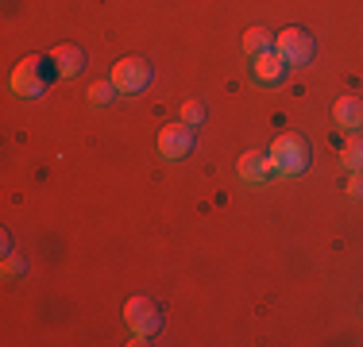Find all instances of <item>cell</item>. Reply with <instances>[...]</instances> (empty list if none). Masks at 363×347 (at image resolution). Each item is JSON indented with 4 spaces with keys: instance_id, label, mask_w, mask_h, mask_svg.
<instances>
[{
    "instance_id": "14",
    "label": "cell",
    "mask_w": 363,
    "mask_h": 347,
    "mask_svg": "<svg viewBox=\"0 0 363 347\" xmlns=\"http://www.w3.org/2000/svg\"><path fill=\"white\" fill-rule=\"evenodd\" d=\"M116 93H120V89H116L112 81H97V85L89 89V101H93V104H108L112 97H116Z\"/></svg>"
},
{
    "instance_id": "10",
    "label": "cell",
    "mask_w": 363,
    "mask_h": 347,
    "mask_svg": "<svg viewBox=\"0 0 363 347\" xmlns=\"http://www.w3.org/2000/svg\"><path fill=\"white\" fill-rule=\"evenodd\" d=\"M236 174H240L244 181H252V186L267 181V178H271V170H267V151H247V154H240Z\"/></svg>"
},
{
    "instance_id": "8",
    "label": "cell",
    "mask_w": 363,
    "mask_h": 347,
    "mask_svg": "<svg viewBox=\"0 0 363 347\" xmlns=\"http://www.w3.org/2000/svg\"><path fill=\"white\" fill-rule=\"evenodd\" d=\"M50 62H55L58 77H74L85 69V50L82 47H70V42H62V47L50 50Z\"/></svg>"
},
{
    "instance_id": "11",
    "label": "cell",
    "mask_w": 363,
    "mask_h": 347,
    "mask_svg": "<svg viewBox=\"0 0 363 347\" xmlns=\"http://www.w3.org/2000/svg\"><path fill=\"white\" fill-rule=\"evenodd\" d=\"M274 47V35L271 31H267V28H252V31H247L244 35V50H247V55H263V50H271Z\"/></svg>"
},
{
    "instance_id": "5",
    "label": "cell",
    "mask_w": 363,
    "mask_h": 347,
    "mask_svg": "<svg viewBox=\"0 0 363 347\" xmlns=\"http://www.w3.org/2000/svg\"><path fill=\"white\" fill-rule=\"evenodd\" d=\"M274 50H279L290 66H309L317 47H313V35H309L306 28H282L279 35H274Z\"/></svg>"
},
{
    "instance_id": "4",
    "label": "cell",
    "mask_w": 363,
    "mask_h": 347,
    "mask_svg": "<svg viewBox=\"0 0 363 347\" xmlns=\"http://www.w3.org/2000/svg\"><path fill=\"white\" fill-rule=\"evenodd\" d=\"M124 320L132 324V332H135V347L140 343H151V336L162 328V317H159V309H155V301L151 297H132L124 305Z\"/></svg>"
},
{
    "instance_id": "17",
    "label": "cell",
    "mask_w": 363,
    "mask_h": 347,
    "mask_svg": "<svg viewBox=\"0 0 363 347\" xmlns=\"http://www.w3.org/2000/svg\"><path fill=\"white\" fill-rule=\"evenodd\" d=\"M359 312H363V309H359Z\"/></svg>"
},
{
    "instance_id": "12",
    "label": "cell",
    "mask_w": 363,
    "mask_h": 347,
    "mask_svg": "<svg viewBox=\"0 0 363 347\" xmlns=\"http://www.w3.org/2000/svg\"><path fill=\"white\" fill-rule=\"evenodd\" d=\"M340 162L348 166V174H352V170H363V139H352V143L344 147Z\"/></svg>"
},
{
    "instance_id": "3",
    "label": "cell",
    "mask_w": 363,
    "mask_h": 347,
    "mask_svg": "<svg viewBox=\"0 0 363 347\" xmlns=\"http://www.w3.org/2000/svg\"><path fill=\"white\" fill-rule=\"evenodd\" d=\"M112 85H116L124 97H135V93H143L147 85L155 81V69H151V62L147 58H120L116 66H112V77H108Z\"/></svg>"
},
{
    "instance_id": "1",
    "label": "cell",
    "mask_w": 363,
    "mask_h": 347,
    "mask_svg": "<svg viewBox=\"0 0 363 347\" xmlns=\"http://www.w3.org/2000/svg\"><path fill=\"white\" fill-rule=\"evenodd\" d=\"M267 170L271 174H282V178H298V174L309 170V143L301 135H279L267 151Z\"/></svg>"
},
{
    "instance_id": "2",
    "label": "cell",
    "mask_w": 363,
    "mask_h": 347,
    "mask_svg": "<svg viewBox=\"0 0 363 347\" xmlns=\"http://www.w3.org/2000/svg\"><path fill=\"white\" fill-rule=\"evenodd\" d=\"M58 69L55 62H50V55L43 58V55H28L23 62H16L12 69V93L16 97H23V101H35L47 93V85H50V77H55Z\"/></svg>"
},
{
    "instance_id": "7",
    "label": "cell",
    "mask_w": 363,
    "mask_h": 347,
    "mask_svg": "<svg viewBox=\"0 0 363 347\" xmlns=\"http://www.w3.org/2000/svg\"><path fill=\"white\" fill-rule=\"evenodd\" d=\"M286 69H290V62H286V58H282L274 47L252 58V74H255L259 85H279L282 77H286Z\"/></svg>"
},
{
    "instance_id": "13",
    "label": "cell",
    "mask_w": 363,
    "mask_h": 347,
    "mask_svg": "<svg viewBox=\"0 0 363 347\" xmlns=\"http://www.w3.org/2000/svg\"><path fill=\"white\" fill-rule=\"evenodd\" d=\"M182 124H189V127H197V124H205V104L201 101H186L182 104Z\"/></svg>"
},
{
    "instance_id": "9",
    "label": "cell",
    "mask_w": 363,
    "mask_h": 347,
    "mask_svg": "<svg viewBox=\"0 0 363 347\" xmlns=\"http://www.w3.org/2000/svg\"><path fill=\"white\" fill-rule=\"evenodd\" d=\"M333 124L344 127V132H356L363 127V101L359 97H340L333 104Z\"/></svg>"
},
{
    "instance_id": "6",
    "label": "cell",
    "mask_w": 363,
    "mask_h": 347,
    "mask_svg": "<svg viewBox=\"0 0 363 347\" xmlns=\"http://www.w3.org/2000/svg\"><path fill=\"white\" fill-rule=\"evenodd\" d=\"M159 154L167 162H182V159H189L194 154V127L189 124H167L159 132Z\"/></svg>"
},
{
    "instance_id": "15",
    "label": "cell",
    "mask_w": 363,
    "mask_h": 347,
    "mask_svg": "<svg viewBox=\"0 0 363 347\" xmlns=\"http://www.w3.org/2000/svg\"><path fill=\"white\" fill-rule=\"evenodd\" d=\"M20 274H28V263H23L20 255H8L4 258V278H8V282H16Z\"/></svg>"
},
{
    "instance_id": "16",
    "label": "cell",
    "mask_w": 363,
    "mask_h": 347,
    "mask_svg": "<svg viewBox=\"0 0 363 347\" xmlns=\"http://www.w3.org/2000/svg\"><path fill=\"white\" fill-rule=\"evenodd\" d=\"M344 193H348L352 201H363V170H352L348 186H344Z\"/></svg>"
}]
</instances>
